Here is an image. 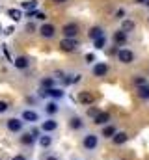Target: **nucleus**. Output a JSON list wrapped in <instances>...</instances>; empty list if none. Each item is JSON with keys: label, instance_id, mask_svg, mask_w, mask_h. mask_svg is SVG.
I'll use <instances>...</instances> for the list:
<instances>
[{"label": "nucleus", "instance_id": "1", "mask_svg": "<svg viewBox=\"0 0 149 160\" xmlns=\"http://www.w3.org/2000/svg\"><path fill=\"white\" fill-rule=\"evenodd\" d=\"M82 145H84L86 151H95L99 147V136L93 134V132H88L84 136V140H82Z\"/></svg>", "mask_w": 149, "mask_h": 160}, {"label": "nucleus", "instance_id": "2", "mask_svg": "<svg viewBox=\"0 0 149 160\" xmlns=\"http://www.w3.org/2000/svg\"><path fill=\"white\" fill-rule=\"evenodd\" d=\"M6 127H8L9 132H13V134H21V132L24 130V121L19 119V118H9V119L6 121Z\"/></svg>", "mask_w": 149, "mask_h": 160}, {"label": "nucleus", "instance_id": "3", "mask_svg": "<svg viewBox=\"0 0 149 160\" xmlns=\"http://www.w3.org/2000/svg\"><path fill=\"white\" fill-rule=\"evenodd\" d=\"M19 142H21V145H24V147H32L37 142V136H34L30 130H23L21 136H19Z\"/></svg>", "mask_w": 149, "mask_h": 160}, {"label": "nucleus", "instance_id": "4", "mask_svg": "<svg viewBox=\"0 0 149 160\" xmlns=\"http://www.w3.org/2000/svg\"><path fill=\"white\" fill-rule=\"evenodd\" d=\"M80 47V43L78 39H69V38H64V39L60 41V48L64 50V52H73Z\"/></svg>", "mask_w": 149, "mask_h": 160}, {"label": "nucleus", "instance_id": "5", "mask_svg": "<svg viewBox=\"0 0 149 160\" xmlns=\"http://www.w3.org/2000/svg\"><path fill=\"white\" fill-rule=\"evenodd\" d=\"M91 73H93V77H97V78L106 77V75H108V63H105V62H97V63H93Z\"/></svg>", "mask_w": 149, "mask_h": 160}, {"label": "nucleus", "instance_id": "6", "mask_svg": "<svg viewBox=\"0 0 149 160\" xmlns=\"http://www.w3.org/2000/svg\"><path fill=\"white\" fill-rule=\"evenodd\" d=\"M39 112H36V110H30V108H26V110H23V114H21V119L24 121V123H37L39 121Z\"/></svg>", "mask_w": 149, "mask_h": 160}, {"label": "nucleus", "instance_id": "7", "mask_svg": "<svg viewBox=\"0 0 149 160\" xmlns=\"http://www.w3.org/2000/svg\"><path fill=\"white\" fill-rule=\"evenodd\" d=\"M64 38H69V39H76V36H78V24L76 22H67V24H64Z\"/></svg>", "mask_w": 149, "mask_h": 160}, {"label": "nucleus", "instance_id": "8", "mask_svg": "<svg viewBox=\"0 0 149 160\" xmlns=\"http://www.w3.org/2000/svg\"><path fill=\"white\" fill-rule=\"evenodd\" d=\"M117 60L121 62V63H132L134 62V52L132 50H129V48H119V52H117Z\"/></svg>", "mask_w": 149, "mask_h": 160}, {"label": "nucleus", "instance_id": "9", "mask_svg": "<svg viewBox=\"0 0 149 160\" xmlns=\"http://www.w3.org/2000/svg\"><path fill=\"white\" fill-rule=\"evenodd\" d=\"M41 132H45V134H50V132H54L56 128H58V121L54 119V118H47V119L41 123Z\"/></svg>", "mask_w": 149, "mask_h": 160}, {"label": "nucleus", "instance_id": "10", "mask_svg": "<svg viewBox=\"0 0 149 160\" xmlns=\"http://www.w3.org/2000/svg\"><path fill=\"white\" fill-rule=\"evenodd\" d=\"M76 101H78L80 104H84V106H91L95 99H93V93H91V91H78Z\"/></svg>", "mask_w": 149, "mask_h": 160}, {"label": "nucleus", "instance_id": "11", "mask_svg": "<svg viewBox=\"0 0 149 160\" xmlns=\"http://www.w3.org/2000/svg\"><path fill=\"white\" fill-rule=\"evenodd\" d=\"M39 34H41L43 38L50 39V38H54V36H56V28H54V24H50V22H43V24H41V28H39Z\"/></svg>", "mask_w": 149, "mask_h": 160}, {"label": "nucleus", "instance_id": "12", "mask_svg": "<svg viewBox=\"0 0 149 160\" xmlns=\"http://www.w3.org/2000/svg\"><path fill=\"white\" fill-rule=\"evenodd\" d=\"M127 36H129V34H125L123 30H117V32H114V36H112L114 45H116V47H119V48H123V45L127 43Z\"/></svg>", "mask_w": 149, "mask_h": 160}, {"label": "nucleus", "instance_id": "13", "mask_svg": "<svg viewBox=\"0 0 149 160\" xmlns=\"http://www.w3.org/2000/svg\"><path fill=\"white\" fill-rule=\"evenodd\" d=\"M13 65H15L17 69H28V67H30V60H28L26 56H17V58L13 60Z\"/></svg>", "mask_w": 149, "mask_h": 160}, {"label": "nucleus", "instance_id": "14", "mask_svg": "<svg viewBox=\"0 0 149 160\" xmlns=\"http://www.w3.org/2000/svg\"><path fill=\"white\" fill-rule=\"evenodd\" d=\"M58 112H60V106H58V102H56V101H49V102L45 104V114H47V116H50V118H52V116H54V114H58Z\"/></svg>", "mask_w": 149, "mask_h": 160}, {"label": "nucleus", "instance_id": "15", "mask_svg": "<svg viewBox=\"0 0 149 160\" xmlns=\"http://www.w3.org/2000/svg\"><path fill=\"white\" fill-rule=\"evenodd\" d=\"M88 36H90V39H99V38H105V30L101 28V26H91L90 28V32H88Z\"/></svg>", "mask_w": 149, "mask_h": 160}, {"label": "nucleus", "instance_id": "16", "mask_svg": "<svg viewBox=\"0 0 149 160\" xmlns=\"http://www.w3.org/2000/svg\"><path fill=\"white\" fill-rule=\"evenodd\" d=\"M69 127L73 130H82L84 128V121H82L80 116H73V118H69Z\"/></svg>", "mask_w": 149, "mask_h": 160}, {"label": "nucleus", "instance_id": "17", "mask_svg": "<svg viewBox=\"0 0 149 160\" xmlns=\"http://www.w3.org/2000/svg\"><path fill=\"white\" fill-rule=\"evenodd\" d=\"M127 140H129L127 132H116V134H114V138H112V143H114V145H123Z\"/></svg>", "mask_w": 149, "mask_h": 160}, {"label": "nucleus", "instance_id": "18", "mask_svg": "<svg viewBox=\"0 0 149 160\" xmlns=\"http://www.w3.org/2000/svg\"><path fill=\"white\" fill-rule=\"evenodd\" d=\"M37 143H39V147H41V149H49V147L52 145V136H49V134H43V136H39Z\"/></svg>", "mask_w": 149, "mask_h": 160}, {"label": "nucleus", "instance_id": "19", "mask_svg": "<svg viewBox=\"0 0 149 160\" xmlns=\"http://www.w3.org/2000/svg\"><path fill=\"white\" fill-rule=\"evenodd\" d=\"M108 121H110V114H108V112H101V114L93 119V123H95V125L105 127V125H108Z\"/></svg>", "mask_w": 149, "mask_h": 160}, {"label": "nucleus", "instance_id": "20", "mask_svg": "<svg viewBox=\"0 0 149 160\" xmlns=\"http://www.w3.org/2000/svg\"><path fill=\"white\" fill-rule=\"evenodd\" d=\"M47 91V97H50V99H62L64 97V89H60V88H50V89H45Z\"/></svg>", "mask_w": 149, "mask_h": 160}, {"label": "nucleus", "instance_id": "21", "mask_svg": "<svg viewBox=\"0 0 149 160\" xmlns=\"http://www.w3.org/2000/svg\"><path fill=\"white\" fill-rule=\"evenodd\" d=\"M8 17H9L11 21L19 22V21L23 19V11H21V9H15V8H11V9H8Z\"/></svg>", "mask_w": 149, "mask_h": 160}, {"label": "nucleus", "instance_id": "22", "mask_svg": "<svg viewBox=\"0 0 149 160\" xmlns=\"http://www.w3.org/2000/svg\"><path fill=\"white\" fill-rule=\"evenodd\" d=\"M116 132H117V130H116V127H114V125H105V127H103V132H101V134H103V136H105L106 140H108V138L112 140Z\"/></svg>", "mask_w": 149, "mask_h": 160}, {"label": "nucleus", "instance_id": "23", "mask_svg": "<svg viewBox=\"0 0 149 160\" xmlns=\"http://www.w3.org/2000/svg\"><path fill=\"white\" fill-rule=\"evenodd\" d=\"M121 30H123L125 34H131V32L134 30V22H132V21H129V19H125V21L121 22Z\"/></svg>", "mask_w": 149, "mask_h": 160}, {"label": "nucleus", "instance_id": "24", "mask_svg": "<svg viewBox=\"0 0 149 160\" xmlns=\"http://www.w3.org/2000/svg\"><path fill=\"white\" fill-rule=\"evenodd\" d=\"M54 84H56V80L52 78V77H45V78L41 80V88L43 89H50V88H54Z\"/></svg>", "mask_w": 149, "mask_h": 160}, {"label": "nucleus", "instance_id": "25", "mask_svg": "<svg viewBox=\"0 0 149 160\" xmlns=\"http://www.w3.org/2000/svg\"><path fill=\"white\" fill-rule=\"evenodd\" d=\"M138 97H140V99H144V101H147V99H149V84L138 88Z\"/></svg>", "mask_w": 149, "mask_h": 160}, {"label": "nucleus", "instance_id": "26", "mask_svg": "<svg viewBox=\"0 0 149 160\" xmlns=\"http://www.w3.org/2000/svg\"><path fill=\"white\" fill-rule=\"evenodd\" d=\"M21 6H23V9H26V11H34V9H37V0H26V2H23Z\"/></svg>", "mask_w": 149, "mask_h": 160}, {"label": "nucleus", "instance_id": "27", "mask_svg": "<svg viewBox=\"0 0 149 160\" xmlns=\"http://www.w3.org/2000/svg\"><path fill=\"white\" fill-rule=\"evenodd\" d=\"M26 17H30V19H39V21H43V19H45V13H43V11H37V9H34V11H26Z\"/></svg>", "mask_w": 149, "mask_h": 160}, {"label": "nucleus", "instance_id": "28", "mask_svg": "<svg viewBox=\"0 0 149 160\" xmlns=\"http://www.w3.org/2000/svg\"><path fill=\"white\" fill-rule=\"evenodd\" d=\"M105 45H106V38H99V39H95V41H93V47H95L97 50L105 48Z\"/></svg>", "mask_w": 149, "mask_h": 160}, {"label": "nucleus", "instance_id": "29", "mask_svg": "<svg viewBox=\"0 0 149 160\" xmlns=\"http://www.w3.org/2000/svg\"><path fill=\"white\" fill-rule=\"evenodd\" d=\"M99 114H101V110H99L97 106H90V108H88V116H90V118H93V119H95Z\"/></svg>", "mask_w": 149, "mask_h": 160}, {"label": "nucleus", "instance_id": "30", "mask_svg": "<svg viewBox=\"0 0 149 160\" xmlns=\"http://www.w3.org/2000/svg\"><path fill=\"white\" fill-rule=\"evenodd\" d=\"M134 84L140 88V86H146L147 82H146V78H144V77H138V75H136V77H134Z\"/></svg>", "mask_w": 149, "mask_h": 160}, {"label": "nucleus", "instance_id": "31", "mask_svg": "<svg viewBox=\"0 0 149 160\" xmlns=\"http://www.w3.org/2000/svg\"><path fill=\"white\" fill-rule=\"evenodd\" d=\"M117 52H119V47H116V45L110 47V48H106V54H108V56H114V54L117 56Z\"/></svg>", "mask_w": 149, "mask_h": 160}, {"label": "nucleus", "instance_id": "32", "mask_svg": "<svg viewBox=\"0 0 149 160\" xmlns=\"http://www.w3.org/2000/svg\"><path fill=\"white\" fill-rule=\"evenodd\" d=\"M8 110H9V104L6 101H0V114H6Z\"/></svg>", "mask_w": 149, "mask_h": 160}, {"label": "nucleus", "instance_id": "33", "mask_svg": "<svg viewBox=\"0 0 149 160\" xmlns=\"http://www.w3.org/2000/svg\"><path fill=\"white\" fill-rule=\"evenodd\" d=\"M123 17H125V9H123V8H119V9L116 11V19H123Z\"/></svg>", "mask_w": 149, "mask_h": 160}, {"label": "nucleus", "instance_id": "34", "mask_svg": "<svg viewBox=\"0 0 149 160\" xmlns=\"http://www.w3.org/2000/svg\"><path fill=\"white\" fill-rule=\"evenodd\" d=\"M34 30H36L34 22H28V24H26V32H28V34H34Z\"/></svg>", "mask_w": 149, "mask_h": 160}, {"label": "nucleus", "instance_id": "35", "mask_svg": "<svg viewBox=\"0 0 149 160\" xmlns=\"http://www.w3.org/2000/svg\"><path fill=\"white\" fill-rule=\"evenodd\" d=\"M86 62H88V63H93V62H95V54H91V52L86 54Z\"/></svg>", "mask_w": 149, "mask_h": 160}, {"label": "nucleus", "instance_id": "36", "mask_svg": "<svg viewBox=\"0 0 149 160\" xmlns=\"http://www.w3.org/2000/svg\"><path fill=\"white\" fill-rule=\"evenodd\" d=\"M82 80V75L78 73V75H73V84H76V82H80Z\"/></svg>", "mask_w": 149, "mask_h": 160}, {"label": "nucleus", "instance_id": "37", "mask_svg": "<svg viewBox=\"0 0 149 160\" xmlns=\"http://www.w3.org/2000/svg\"><path fill=\"white\" fill-rule=\"evenodd\" d=\"M13 32H15V28H13V26H8V28H6V32H4V34H8V36H11V34H13Z\"/></svg>", "mask_w": 149, "mask_h": 160}, {"label": "nucleus", "instance_id": "38", "mask_svg": "<svg viewBox=\"0 0 149 160\" xmlns=\"http://www.w3.org/2000/svg\"><path fill=\"white\" fill-rule=\"evenodd\" d=\"M11 160H26V157L24 155H17V157H13Z\"/></svg>", "mask_w": 149, "mask_h": 160}, {"label": "nucleus", "instance_id": "39", "mask_svg": "<svg viewBox=\"0 0 149 160\" xmlns=\"http://www.w3.org/2000/svg\"><path fill=\"white\" fill-rule=\"evenodd\" d=\"M45 160H58V157H54V155H47Z\"/></svg>", "mask_w": 149, "mask_h": 160}, {"label": "nucleus", "instance_id": "40", "mask_svg": "<svg viewBox=\"0 0 149 160\" xmlns=\"http://www.w3.org/2000/svg\"><path fill=\"white\" fill-rule=\"evenodd\" d=\"M54 2H56V4H64L65 0H54Z\"/></svg>", "mask_w": 149, "mask_h": 160}, {"label": "nucleus", "instance_id": "41", "mask_svg": "<svg viewBox=\"0 0 149 160\" xmlns=\"http://www.w3.org/2000/svg\"><path fill=\"white\" fill-rule=\"evenodd\" d=\"M136 2H138V4H146V0H136Z\"/></svg>", "mask_w": 149, "mask_h": 160}, {"label": "nucleus", "instance_id": "42", "mask_svg": "<svg viewBox=\"0 0 149 160\" xmlns=\"http://www.w3.org/2000/svg\"><path fill=\"white\" fill-rule=\"evenodd\" d=\"M144 6H147V8H149V0H146V4H144Z\"/></svg>", "mask_w": 149, "mask_h": 160}, {"label": "nucleus", "instance_id": "43", "mask_svg": "<svg viewBox=\"0 0 149 160\" xmlns=\"http://www.w3.org/2000/svg\"><path fill=\"white\" fill-rule=\"evenodd\" d=\"M147 22H149V15H147Z\"/></svg>", "mask_w": 149, "mask_h": 160}, {"label": "nucleus", "instance_id": "44", "mask_svg": "<svg viewBox=\"0 0 149 160\" xmlns=\"http://www.w3.org/2000/svg\"><path fill=\"white\" fill-rule=\"evenodd\" d=\"M0 32H2V26H0Z\"/></svg>", "mask_w": 149, "mask_h": 160}]
</instances>
